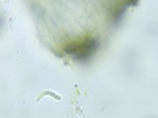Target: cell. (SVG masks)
<instances>
[{"mask_svg": "<svg viewBox=\"0 0 158 118\" xmlns=\"http://www.w3.org/2000/svg\"><path fill=\"white\" fill-rule=\"evenodd\" d=\"M43 94H50V96H53V97L55 98V100H61V96H59V94H57V93H53V92H50V90H45V92H43V93H41V94H40V97H38V100H40V98H41V97L43 96Z\"/></svg>", "mask_w": 158, "mask_h": 118, "instance_id": "cell-2", "label": "cell"}, {"mask_svg": "<svg viewBox=\"0 0 158 118\" xmlns=\"http://www.w3.org/2000/svg\"><path fill=\"white\" fill-rule=\"evenodd\" d=\"M100 47L99 39L96 38H87L84 41L70 43L65 47V53L70 55L77 62H87L96 54L98 49Z\"/></svg>", "mask_w": 158, "mask_h": 118, "instance_id": "cell-1", "label": "cell"}]
</instances>
